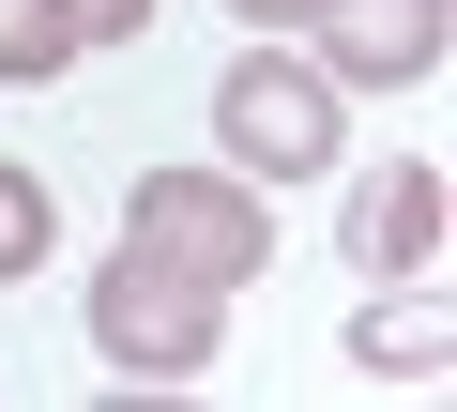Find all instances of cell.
<instances>
[{
  "mask_svg": "<svg viewBox=\"0 0 457 412\" xmlns=\"http://www.w3.org/2000/svg\"><path fill=\"white\" fill-rule=\"evenodd\" d=\"M77 31H62V0H0V77H62Z\"/></svg>",
  "mask_w": 457,
  "mask_h": 412,
  "instance_id": "8",
  "label": "cell"
},
{
  "mask_svg": "<svg viewBox=\"0 0 457 412\" xmlns=\"http://www.w3.org/2000/svg\"><path fill=\"white\" fill-rule=\"evenodd\" d=\"M122 245H153V260H183V275H213V290H245V275L275 260V214H260L245 168H137V183H122Z\"/></svg>",
  "mask_w": 457,
  "mask_h": 412,
  "instance_id": "2",
  "label": "cell"
},
{
  "mask_svg": "<svg viewBox=\"0 0 457 412\" xmlns=\"http://www.w3.org/2000/svg\"><path fill=\"white\" fill-rule=\"evenodd\" d=\"M62 31L77 46H122V31H153V0H62Z\"/></svg>",
  "mask_w": 457,
  "mask_h": 412,
  "instance_id": "9",
  "label": "cell"
},
{
  "mask_svg": "<svg viewBox=\"0 0 457 412\" xmlns=\"http://www.w3.org/2000/svg\"><path fill=\"white\" fill-rule=\"evenodd\" d=\"M213 138H228L245 183H320L336 168V77L290 62V46H245V62L213 77Z\"/></svg>",
  "mask_w": 457,
  "mask_h": 412,
  "instance_id": "3",
  "label": "cell"
},
{
  "mask_svg": "<svg viewBox=\"0 0 457 412\" xmlns=\"http://www.w3.org/2000/svg\"><path fill=\"white\" fill-rule=\"evenodd\" d=\"M351 260H366L381 290L442 260V168H427V153H396V168H366V183H351Z\"/></svg>",
  "mask_w": 457,
  "mask_h": 412,
  "instance_id": "5",
  "label": "cell"
},
{
  "mask_svg": "<svg viewBox=\"0 0 457 412\" xmlns=\"http://www.w3.org/2000/svg\"><path fill=\"white\" fill-rule=\"evenodd\" d=\"M320 77L336 92H411V77H442V0H320Z\"/></svg>",
  "mask_w": 457,
  "mask_h": 412,
  "instance_id": "4",
  "label": "cell"
},
{
  "mask_svg": "<svg viewBox=\"0 0 457 412\" xmlns=\"http://www.w3.org/2000/svg\"><path fill=\"white\" fill-rule=\"evenodd\" d=\"M351 366H381V382H442V366H457V321L396 275L381 306H351Z\"/></svg>",
  "mask_w": 457,
  "mask_h": 412,
  "instance_id": "6",
  "label": "cell"
},
{
  "mask_svg": "<svg viewBox=\"0 0 457 412\" xmlns=\"http://www.w3.org/2000/svg\"><path fill=\"white\" fill-rule=\"evenodd\" d=\"M228 16H245V31H305L320 0H228Z\"/></svg>",
  "mask_w": 457,
  "mask_h": 412,
  "instance_id": "10",
  "label": "cell"
},
{
  "mask_svg": "<svg viewBox=\"0 0 457 412\" xmlns=\"http://www.w3.org/2000/svg\"><path fill=\"white\" fill-rule=\"evenodd\" d=\"M46 245H62V198L31 168H0V275H46Z\"/></svg>",
  "mask_w": 457,
  "mask_h": 412,
  "instance_id": "7",
  "label": "cell"
},
{
  "mask_svg": "<svg viewBox=\"0 0 457 412\" xmlns=\"http://www.w3.org/2000/svg\"><path fill=\"white\" fill-rule=\"evenodd\" d=\"M213 336H228V290H213V275H183V260H153V245H122V260L92 275V351H107L122 382H198Z\"/></svg>",
  "mask_w": 457,
  "mask_h": 412,
  "instance_id": "1",
  "label": "cell"
}]
</instances>
